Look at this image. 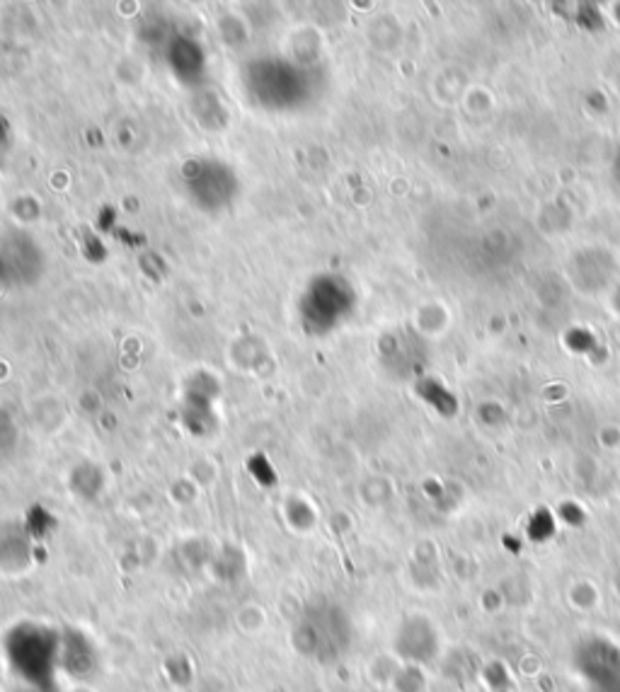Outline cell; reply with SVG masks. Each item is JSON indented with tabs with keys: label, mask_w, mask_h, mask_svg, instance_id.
<instances>
[{
	"label": "cell",
	"mask_w": 620,
	"mask_h": 692,
	"mask_svg": "<svg viewBox=\"0 0 620 692\" xmlns=\"http://www.w3.org/2000/svg\"><path fill=\"white\" fill-rule=\"evenodd\" d=\"M598 692H620V680L618 683H613V685H608V688H602Z\"/></svg>",
	"instance_id": "6da1fadb"
}]
</instances>
